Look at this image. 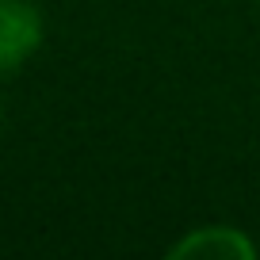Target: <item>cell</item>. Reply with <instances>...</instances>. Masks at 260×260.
I'll use <instances>...</instances> for the list:
<instances>
[{
	"instance_id": "6da1fadb",
	"label": "cell",
	"mask_w": 260,
	"mask_h": 260,
	"mask_svg": "<svg viewBox=\"0 0 260 260\" xmlns=\"http://www.w3.org/2000/svg\"><path fill=\"white\" fill-rule=\"evenodd\" d=\"M42 35V12L31 0H0V81L39 54Z\"/></svg>"
},
{
	"instance_id": "7a4b0ae2",
	"label": "cell",
	"mask_w": 260,
	"mask_h": 260,
	"mask_svg": "<svg viewBox=\"0 0 260 260\" xmlns=\"http://www.w3.org/2000/svg\"><path fill=\"white\" fill-rule=\"evenodd\" d=\"M260 245L249 237V230L211 222V226H191L184 237L169 245V260H256Z\"/></svg>"
}]
</instances>
